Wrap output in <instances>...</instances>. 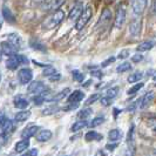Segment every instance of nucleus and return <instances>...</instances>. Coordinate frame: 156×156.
I'll use <instances>...</instances> for the list:
<instances>
[{"instance_id":"1","label":"nucleus","mask_w":156,"mask_h":156,"mask_svg":"<svg viewBox=\"0 0 156 156\" xmlns=\"http://www.w3.org/2000/svg\"><path fill=\"white\" fill-rule=\"evenodd\" d=\"M65 12H63L62 9H56V11H53L52 12V14L51 16H48L44 20V23H41V28H42V31H51V30H53L55 28L56 26H59L60 23L63 21V19H65Z\"/></svg>"},{"instance_id":"2","label":"nucleus","mask_w":156,"mask_h":156,"mask_svg":"<svg viewBox=\"0 0 156 156\" xmlns=\"http://www.w3.org/2000/svg\"><path fill=\"white\" fill-rule=\"evenodd\" d=\"M93 16V8L92 6H87L85 9H82L81 14L78 16V19L75 20V30L76 31H81L86 27V25L89 23V20Z\"/></svg>"},{"instance_id":"3","label":"nucleus","mask_w":156,"mask_h":156,"mask_svg":"<svg viewBox=\"0 0 156 156\" xmlns=\"http://www.w3.org/2000/svg\"><path fill=\"white\" fill-rule=\"evenodd\" d=\"M28 62V59L21 54H13L11 56H8L7 61H6V67L9 70H16V68H19L21 65Z\"/></svg>"},{"instance_id":"4","label":"nucleus","mask_w":156,"mask_h":156,"mask_svg":"<svg viewBox=\"0 0 156 156\" xmlns=\"http://www.w3.org/2000/svg\"><path fill=\"white\" fill-rule=\"evenodd\" d=\"M126 16H127V11L123 4H120L116 8V12H115V16H114V26L115 28L120 30L122 28V26L126 23Z\"/></svg>"},{"instance_id":"5","label":"nucleus","mask_w":156,"mask_h":156,"mask_svg":"<svg viewBox=\"0 0 156 156\" xmlns=\"http://www.w3.org/2000/svg\"><path fill=\"white\" fill-rule=\"evenodd\" d=\"M67 0H46L41 4V9L45 12H53L66 4Z\"/></svg>"},{"instance_id":"6","label":"nucleus","mask_w":156,"mask_h":156,"mask_svg":"<svg viewBox=\"0 0 156 156\" xmlns=\"http://www.w3.org/2000/svg\"><path fill=\"white\" fill-rule=\"evenodd\" d=\"M113 19V13L109 8H105L101 12V16L99 18V21L96 23V28H105L110 23Z\"/></svg>"},{"instance_id":"7","label":"nucleus","mask_w":156,"mask_h":156,"mask_svg":"<svg viewBox=\"0 0 156 156\" xmlns=\"http://www.w3.org/2000/svg\"><path fill=\"white\" fill-rule=\"evenodd\" d=\"M33 79V72L28 67H23L18 72V80L21 85H28Z\"/></svg>"},{"instance_id":"8","label":"nucleus","mask_w":156,"mask_h":156,"mask_svg":"<svg viewBox=\"0 0 156 156\" xmlns=\"http://www.w3.org/2000/svg\"><path fill=\"white\" fill-rule=\"evenodd\" d=\"M27 90H28V93L31 94H42V93H47L48 92V88L41 81H33V82L28 83Z\"/></svg>"},{"instance_id":"9","label":"nucleus","mask_w":156,"mask_h":156,"mask_svg":"<svg viewBox=\"0 0 156 156\" xmlns=\"http://www.w3.org/2000/svg\"><path fill=\"white\" fill-rule=\"evenodd\" d=\"M147 0H130V6L135 16H142L147 8Z\"/></svg>"},{"instance_id":"10","label":"nucleus","mask_w":156,"mask_h":156,"mask_svg":"<svg viewBox=\"0 0 156 156\" xmlns=\"http://www.w3.org/2000/svg\"><path fill=\"white\" fill-rule=\"evenodd\" d=\"M7 41L13 46L16 52L23 48V39L18 33H9L7 35Z\"/></svg>"},{"instance_id":"11","label":"nucleus","mask_w":156,"mask_h":156,"mask_svg":"<svg viewBox=\"0 0 156 156\" xmlns=\"http://www.w3.org/2000/svg\"><path fill=\"white\" fill-rule=\"evenodd\" d=\"M141 28H142V21L140 18H135L130 21L129 25V32L133 37H139L141 33Z\"/></svg>"},{"instance_id":"12","label":"nucleus","mask_w":156,"mask_h":156,"mask_svg":"<svg viewBox=\"0 0 156 156\" xmlns=\"http://www.w3.org/2000/svg\"><path fill=\"white\" fill-rule=\"evenodd\" d=\"M85 93L80 89H76L74 92H72L69 95H67V102L68 103H80V101H82L85 99Z\"/></svg>"},{"instance_id":"13","label":"nucleus","mask_w":156,"mask_h":156,"mask_svg":"<svg viewBox=\"0 0 156 156\" xmlns=\"http://www.w3.org/2000/svg\"><path fill=\"white\" fill-rule=\"evenodd\" d=\"M70 89L69 88H65L61 92H59V93H56L55 95L53 96H47L46 95V102H58V101H61L63 100L68 94H69Z\"/></svg>"},{"instance_id":"14","label":"nucleus","mask_w":156,"mask_h":156,"mask_svg":"<svg viewBox=\"0 0 156 156\" xmlns=\"http://www.w3.org/2000/svg\"><path fill=\"white\" fill-rule=\"evenodd\" d=\"M40 127L39 126L32 125L28 126L27 128H25L23 132H21V137L23 139H31L33 136H35V134L39 132Z\"/></svg>"},{"instance_id":"15","label":"nucleus","mask_w":156,"mask_h":156,"mask_svg":"<svg viewBox=\"0 0 156 156\" xmlns=\"http://www.w3.org/2000/svg\"><path fill=\"white\" fill-rule=\"evenodd\" d=\"M0 51H1L2 55H6V56H11V55H13L16 53V51L13 48V46L8 42L7 40L0 42Z\"/></svg>"},{"instance_id":"16","label":"nucleus","mask_w":156,"mask_h":156,"mask_svg":"<svg viewBox=\"0 0 156 156\" xmlns=\"http://www.w3.org/2000/svg\"><path fill=\"white\" fill-rule=\"evenodd\" d=\"M82 4L81 2H76L73 8L70 9L69 14H68V19H69L70 21H75L76 19H78V16L81 14V12H82Z\"/></svg>"},{"instance_id":"17","label":"nucleus","mask_w":156,"mask_h":156,"mask_svg":"<svg viewBox=\"0 0 156 156\" xmlns=\"http://www.w3.org/2000/svg\"><path fill=\"white\" fill-rule=\"evenodd\" d=\"M37 136V141L38 142H48V141L52 139V136H53V133L49 130V129H41L39 133L35 134Z\"/></svg>"},{"instance_id":"18","label":"nucleus","mask_w":156,"mask_h":156,"mask_svg":"<svg viewBox=\"0 0 156 156\" xmlns=\"http://www.w3.org/2000/svg\"><path fill=\"white\" fill-rule=\"evenodd\" d=\"M154 93L153 92H149V93H147L143 98H141L140 100H139V106H140L141 109H144V108H147L149 105L153 102V100H154Z\"/></svg>"},{"instance_id":"19","label":"nucleus","mask_w":156,"mask_h":156,"mask_svg":"<svg viewBox=\"0 0 156 156\" xmlns=\"http://www.w3.org/2000/svg\"><path fill=\"white\" fill-rule=\"evenodd\" d=\"M30 147V139H23V140L18 141L14 146V151L18 154L23 153L26 149H28Z\"/></svg>"},{"instance_id":"20","label":"nucleus","mask_w":156,"mask_h":156,"mask_svg":"<svg viewBox=\"0 0 156 156\" xmlns=\"http://www.w3.org/2000/svg\"><path fill=\"white\" fill-rule=\"evenodd\" d=\"M1 14H2V19H5L7 23H16V16L12 13V11L7 7V6H4L2 9H1Z\"/></svg>"},{"instance_id":"21","label":"nucleus","mask_w":156,"mask_h":156,"mask_svg":"<svg viewBox=\"0 0 156 156\" xmlns=\"http://www.w3.org/2000/svg\"><path fill=\"white\" fill-rule=\"evenodd\" d=\"M13 105L18 109H26L30 106V102L23 96H16V99H14V101H13Z\"/></svg>"},{"instance_id":"22","label":"nucleus","mask_w":156,"mask_h":156,"mask_svg":"<svg viewBox=\"0 0 156 156\" xmlns=\"http://www.w3.org/2000/svg\"><path fill=\"white\" fill-rule=\"evenodd\" d=\"M31 110H23L21 109L19 113H16V116H14V121L16 122H25L26 120H28L30 119V116H31Z\"/></svg>"},{"instance_id":"23","label":"nucleus","mask_w":156,"mask_h":156,"mask_svg":"<svg viewBox=\"0 0 156 156\" xmlns=\"http://www.w3.org/2000/svg\"><path fill=\"white\" fill-rule=\"evenodd\" d=\"M153 47H154V41L153 40H146V41L141 42L140 45L136 47V51L140 52V53H142V52H148Z\"/></svg>"},{"instance_id":"24","label":"nucleus","mask_w":156,"mask_h":156,"mask_svg":"<svg viewBox=\"0 0 156 156\" xmlns=\"http://www.w3.org/2000/svg\"><path fill=\"white\" fill-rule=\"evenodd\" d=\"M103 139V135L100 133H98V132H95V130H90V132H88L86 133L85 135V140L87 142H92V141H101Z\"/></svg>"},{"instance_id":"25","label":"nucleus","mask_w":156,"mask_h":156,"mask_svg":"<svg viewBox=\"0 0 156 156\" xmlns=\"http://www.w3.org/2000/svg\"><path fill=\"white\" fill-rule=\"evenodd\" d=\"M1 130H2L4 133H7L11 135V134L14 132V122H13L12 120H9V119L6 117L4 125L1 126Z\"/></svg>"},{"instance_id":"26","label":"nucleus","mask_w":156,"mask_h":156,"mask_svg":"<svg viewBox=\"0 0 156 156\" xmlns=\"http://www.w3.org/2000/svg\"><path fill=\"white\" fill-rule=\"evenodd\" d=\"M108 139L110 142H119L122 139V132L120 129H112L108 133Z\"/></svg>"},{"instance_id":"27","label":"nucleus","mask_w":156,"mask_h":156,"mask_svg":"<svg viewBox=\"0 0 156 156\" xmlns=\"http://www.w3.org/2000/svg\"><path fill=\"white\" fill-rule=\"evenodd\" d=\"M87 126H88V122H87L86 119H81V120L76 121L75 123H73V126L70 127V130L75 133V132H79V130H81V129L86 128Z\"/></svg>"},{"instance_id":"28","label":"nucleus","mask_w":156,"mask_h":156,"mask_svg":"<svg viewBox=\"0 0 156 156\" xmlns=\"http://www.w3.org/2000/svg\"><path fill=\"white\" fill-rule=\"evenodd\" d=\"M134 133H135V126L132 125V126H130V129H129V132H128V139H127V142H128V147H129L130 149H135Z\"/></svg>"},{"instance_id":"29","label":"nucleus","mask_w":156,"mask_h":156,"mask_svg":"<svg viewBox=\"0 0 156 156\" xmlns=\"http://www.w3.org/2000/svg\"><path fill=\"white\" fill-rule=\"evenodd\" d=\"M142 78H143V73H142V72H135V73L130 74V75L128 76L127 81H128L129 83H135V82H139Z\"/></svg>"},{"instance_id":"30","label":"nucleus","mask_w":156,"mask_h":156,"mask_svg":"<svg viewBox=\"0 0 156 156\" xmlns=\"http://www.w3.org/2000/svg\"><path fill=\"white\" fill-rule=\"evenodd\" d=\"M72 78L73 80H75L76 82H80V83H82L83 82V80H85V74L82 73V72H80V70L75 69L72 72Z\"/></svg>"},{"instance_id":"31","label":"nucleus","mask_w":156,"mask_h":156,"mask_svg":"<svg viewBox=\"0 0 156 156\" xmlns=\"http://www.w3.org/2000/svg\"><path fill=\"white\" fill-rule=\"evenodd\" d=\"M30 45H31V47L33 49H37V51H46L45 45H44L42 42H40L39 40L32 39L31 41H30Z\"/></svg>"},{"instance_id":"32","label":"nucleus","mask_w":156,"mask_h":156,"mask_svg":"<svg viewBox=\"0 0 156 156\" xmlns=\"http://www.w3.org/2000/svg\"><path fill=\"white\" fill-rule=\"evenodd\" d=\"M132 69V63H129L128 61H125V62L120 63L116 67V72L117 73H125V72H128V70Z\"/></svg>"},{"instance_id":"33","label":"nucleus","mask_w":156,"mask_h":156,"mask_svg":"<svg viewBox=\"0 0 156 156\" xmlns=\"http://www.w3.org/2000/svg\"><path fill=\"white\" fill-rule=\"evenodd\" d=\"M59 107L58 106H51V107H47V108H45V109L41 112V114L42 115H45V116H48V115H53V114H55V113H58L59 112Z\"/></svg>"},{"instance_id":"34","label":"nucleus","mask_w":156,"mask_h":156,"mask_svg":"<svg viewBox=\"0 0 156 156\" xmlns=\"http://www.w3.org/2000/svg\"><path fill=\"white\" fill-rule=\"evenodd\" d=\"M103 122H105V117L103 116H96L95 119H93V120L88 123V126H89L90 128H95V127L101 126Z\"/></svg>"},{"instance_id":"35","label":"nucleus","mask_w":156,"mask_h":156,"mask_svg":"<svg viewBox=\"0 0 156 156\" xmlns=\"http://www.w3.org/2000/svg\"><path fill=\"white\" fill-rule=\"evenodd\" d=\"M54 73H56V69H55L53 66L46 65V66L44 67V70H42V75H44V76L48 78V76H51V75L54 74Z\"/></svg>"},{"instance_id":"36","label":"nucleus","mask_w":156,"mask_h":156,"mask_svg":"<svg viewBox=\"0 0 156 156\" xmlns=\"http://www.w3.org/2000/svg\"><path fill=\"white\" fill-rule=\"evenodd\" d=\"M143 86H144V83H143V82H139V83H136V82H135V85H134L132 88H129V89H128L127 94H128V95H134V94L137 93V92H139Z\"/></svg>"},{"instance_id":"37","label":"nucleus","mask_w":156,"mask_h":156,"mask_svg":"<svg viewBox=\"0 0 156 156\" xmlns=\"http://www.w3.org/2000/svg\"><path fill=\"white\" fill-rule=\"evenodd\" d=\"M119 90H120V88H119L117 86L110 87V88H108V89H107L106 95H107V96H109V98H112V99H114V98H116V96H117Z\"/></svg>"},{"instance_id":"38","label":"nucleus","mask_w":156,"mask_h":156,"mask_svg":"<svg viewBox=\"0 0 156 156\" xmlns=\"http://www.w3.org/2000/svg\"><path fill=\"white\" fill-rule=\"evenodd\" d=\"M101 98V95L99 93H95V94H92L88 99H87V101L85 102V105L86 106H90V105H93L94 102H96V101H99V99Z\"/></svg>"},{"instance_id":"39","label":"nucleus","mask_w":156,"mask_h":156,"mask_svg":"<svg viewBox=\"0 0 156 156\" xmlns=\"http://www.w3.org/2000/svg\"><path fill=\"white\" fill-rule=\"evenodd\" d=\"M92 108H85V109L80 110L78 113V117L79 119H87L92 115Z\"/></svg>"},{"instance_id":"40","label":"nucleus","mask_w":156,"mask_h":156,"mask_svg":"<svg viewBox=\"0 0 156 156\" xmlns=\"http://www.w3.org/2000/svg\"><path fill=\"white\" fill-rule=\"evenodd\" d=\"M99 101L101 102V105L103 107H109V106H112V103H113V99L106 95V96H103V98H100Z\"/></svg>"},{"instance_id":"41","label":"nucleus","mask_w":156,"mask_h":156,"mask_svg":"<svg viewBox=\"0 0 156 156\" xmlns=\"http://www.w3.org/2000/svg\"><path fill=\"white\" fill-rule=\"evenodd\" d=\"M8 140H9V134L1 132V133H0V146L2 147V146H5V144H7Z\"/></svg>"},{"instance_id":"42","label":"nucleus","mask_w":156,"mask_h":156,"mask_svg":"<svg viewBox=\"0 0 156 156\" xmlns=\"http://www.w3.org/2000/svg\"><path fill=\"white\" fill-rule=\"evenodd\" d=\"M143 60V54H141L140 52L137 53V54H134L133 56H132V62L134 63H139L141 62Z\"/></svg>"},{"instance_id":"43","label":"nucleus","mask_w":156,"mask_h":156,"mask_svg":"<svg viewBox=\"0 0 156 156\" xmlns=\"http://www.w3.org/2000/svg\"><path fill=\"white\" fill-rule=\"evenodd\" d=\"M115 60H116V58H115V56H110V58H108L107 60H105V61L101 63V67H103V68H105V67H108L110 63L115 62Z\"/></svg>"},{"instance_id":"44","label":"nucleus","mask_w":156,"mask_h":156,"mask_svg":"<svg viewBox=\"0 0 156 156\" xmlns=\"http://www.w3.org/2000/svg\"><path fill=\"white\" fill-rule=\"evenodd\" d=\"M129 56V51L128 49H123V51H121L120 52V54L117 55V58L119 59H126V58H128Z\"/></svg>"},{"instance_id":"45","label":"nucleus","mask_w":156,"mask_h":156,"mask_svg":"<svg viewBox=\"0 0 156 156\" xmlns=\"http://www.w3.org/2000/svg\"><path fill=\"white\" fill-rule=\"evenodd\" d=\"M26 153H25V156H32V155H38V149H35V148H33V149H30V150H25Z\"/></svg>"},{"instance_id":"46","label":"nucleus","mask_w":156,"mask_h":156,"mask_svg":"<svg viewBox=\"0 0 156 156\" xmlns=\"http://www.w3.org/2000/svg\"><path fill=\"white\" fill-rule=\"evenodd\" d=\"M78 107H79V103H69V106L65 107V108H62V109H63V110H66V112H68V110L76 109Z\"/></svg>"},{"instance_id":"47","label":"nucleus","mask_w":156,"mask_h":156,"mask_svg":"<svg viewBox=\"0 0 156 156\" xmlns=\"http://www.w3.org/2000/svg\"><path fill=\"white\" fill-rule=\"evenodd\" d=\"M116 147H117V142H112V143H108V144L106 146V149H107V150H110V151H113V150H115Z\"/></svg>"},{"instance_id":"48","label":"nucleus","mask_w":156,"mask_h":156,"mask_svg":"<svg viewBox=\"0 0 156 156\" xmlns=\"http://www.w3.org/2000/svg\"><path fill=\"white\" fill-rule=\"evenodd\" d=\"M139 107V101L134 102V103H132L130 106H128V108H127V110L128 112H134V110H136V108Z\"/></svg>"},{"instance_id":"49","label":"nucleus","mask_w":156,"mask_h":156,"mask_svg":"<svg viewBox=\"0 0 156 156\" xmlns=\"http://www.w3.org/2000/svg\"><path fill=\"white\" fill-rule=\"evenodd\" d=\"M48 79H49L51 81H56V80L60 79V74H59V73H54V74H52L51 76H48Z\"/></svg>"},{"instance_id":"50","label":"nucleus","mask_w":156,"mask_h":156,"mask_svg":"<svg viewBox=\"0 0 156 156\" xmlns=\"http://www.w3.org/2000/svg\"><path fill=\"white\" fill-rule=\"evenodd\" d=\"M5 120H6V116H5V113H4V112H0V128H1V126L4 125Z\"/></svg>"},{"instance_id":"51","label":"nucleus","mask_w":156,"mask_h":156,"mask_svg":"<svg viewBox=\"0 0 156 156\" xmlns=\"http://www.w3.org/2000/svg\"><path fill=\"white\" fill-rule=\"evenodd\" d=\"M92 75H94V76H98L99 79L102 78V74H100V70H92V73H90Z\"/></svg>"},{"instance_id":"52","label":"nucleus","mask_w":156,"mask_h":156,"mask_svg":"<svg viewBox=\"0 0 156 156\" xmlns=\"http://www.w3.org/2000/svg\"><path fill=\"white\" fill-rule=\"evenodd\" d=\"M119 113H121V109L119 110L117 108H115V109H114V114H115V117H116V115L119 114Z\"/></svg>"},{"instance_id":"53","label":"nucleus","mask_w":156,"mask_h":156,"mask_svg":"<svg viewBox=\"0 0 156 156\" xmlns=\"http://www.w3.org/2000/svg\"><path fill=\"white\" fill-rule=\"evenodd\" d=\"M2 23H4V19H2V16H0V30H1V27H2Z\"/></svg>"},{"instance_id":"54","label":"nucleus","mask_w":156,"mask_h":156,"mask_svg":"<svg viewBox=\"0 0 156 156\" xmlns=\"http://www.w3.org/2000/svg\"><path fill=\"white\" fill-rule=\"evenodd\" d=\"M0 81H1V72H0Z\"/></svg>"},{"instance_id":"55","label":"nucleus","mask_w":156,"mask_h":156,"mask_svg":"<svg viewBox=\"0 0 156 156\" xmlns=\"http://www.w3.org/2000/svg\"><path fill=\"white\" fill-rule=\"evenodd\" d=\"M0 147H1V146H0Z\"/></svg>"}]
</instances>
